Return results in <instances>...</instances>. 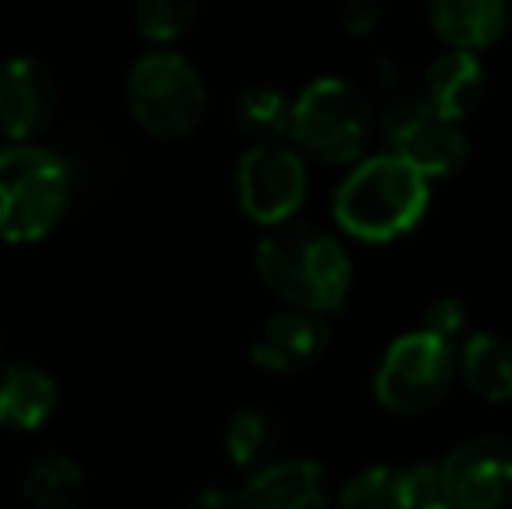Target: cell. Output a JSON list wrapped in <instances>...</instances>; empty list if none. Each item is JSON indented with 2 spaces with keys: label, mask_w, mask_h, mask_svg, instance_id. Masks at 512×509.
I'll return each mask as SVG.
<instances>
[{
  "label": "cell",
  "mask_w": 512,
  "mask_h": 509,
  "mask_svg": "<svg viewBox=\"0 0 512 509\" xmlns=\"http://www.w3.org/2000/svg\"><path fill=\"white\" fill-rule=\"evenodd\" d=\"M418 98L436 116L464 123L485 98V67H481L478 53L450 46L443 56H436L429 63V70H425Z\"/></svg>",
  "instance_id": "obj_14"
},
{
  "label": "cell",
  "mask_w": 512,
  "mask_h": 509,
  "mask_svg": "<svg viewBox=\"0 0 512 509\" xmlns=\"http://www.w3.org/2000/svg\"><path fill=\"white\" fill-rule=\"evenodd\" d=\"M425 509H453V506H446V503H436V506H425Z\"/></svg>",
  "instance_id": "obj_26"
},
{
  "label": "cell",
  "mask_w": 512,
  "mask_h": 509,
  "mask_svg": "<svg viewBox=\"0 0 512 509\" xmlns=\"http://www.w3.org/2000/svg\"><path fill=\"white\" fill-rule=\"evenodd\" d=\"M290 109L293 98L276 84H255L237 98V126L241 133H248L251 140H279L290 129Z\"/></svg>",
  "instance_id": "obj_20"
},
{
  "label": "cell",
  "mask_w": 512,
  "mask_h": 509,
  "mask_svg": "<svg viewBox=\"0 0 512 509\" xmlns=\"http://www.w3.org/2000/svg\"><path fill=\"white\" fill-rule=\"evenodd\" d=\"M56 150H60V157L67 161L77 192L88 189V185L105 182L108 168H112V157H108V147L98 133H70V140Z\"/></svg>",
  "instance_id": "obj_22"
},
{
  "label": "cell",
  "mask_w": 512,
  "mask_h": 509,
  "mask_svg": "<svg viewBox=\"0 0 512 509\" xmlns=\"http://www.w3.org/2000/svg\"><path fill=\"white\" fill-rule=\"evenodd\" d=\"M380 129H384L391 154L405 157L415 171L425 178H450L467 164L471 143L460 123L443 119L429 109L418 95L401 91L391 95L380 112Z\"/></svg>",
  "instance_id": "obj_8"
},
{
  "label": "cell",
  "mask_w": 512,
  "mask_h": 509,
  "mask_svg": "<svg viewBox=\"0 0 512 509\" xmlns=\"http://www.w3.org/2000/svg\"><path fill=\"white\" fill-rule=\"evenodd\" d=\"M74 178L56 147L7 143L0 150V241L35 245L67 217Z\"/></svg>",
  "instance_id": "obj_3"
},
{
  "label": "cell",
  "mask_w": 512,
  "mask_h": 509,
  "mask_svg": "<svg viewBox=\"0 0 512 509\" xmlns=\"http://www.w3.org/2000/svg\"><path fill=\"white\" fill-rule=\"evenodd\" d=\"M126 105L157 140H182L206 116V84L192 60L171 46H154L126 77Z\"/></svg>",
  "instance_id": "obj_5"
},
{
  "label": "cell",
  "mask_w": 512,
  "mask_h": 509,
  "mask_svg": "<svg viewBox=\"0 0 512 509\" xmlns=\"http://www.w3.org/2000/svg\"><path fill=\"white\" fill-rule=\"evenodd\" d=\"M380 18H384V0H342L338 4V25L356 39L377 32Z\"/></svg>",
  "instance_id": "obj_24"
},
{
  "label": "cell",
  "mask_w": 512,
  "mask_h": 509,
  "mask_svg": "<svg viewBox=\"0 0 512 509\" xmlns=\"http://www.w3.org/2000/svg\"><path fill=\"white\" fill-rule=\"evenodd\" d=\"M255 265L262 283L290 307L335 314L349 304L352 262L342 241L304 220L269 227L258 241Z\"/></svg>",
  "instance_id": "obj_1"
},
{
  "label": "cell",
  "mask_w": 512,
  "mask_h": 509,
  "mask_svg": "<svg viewBox=\"0 0 512 509\" xmlns=\"http://www.w3.org/2000/svg\"><path fill=\"white\" fill-rule=\"evenodd\" d=\"M328 342L331 328L324 314L290 307V311L272 314L262 325V332L255 335V346H251V360L279 377L300 374V370L314 367L321 360Z\"/></svg>",
  "instance_id": "obj_12"
},
{
  "label": "cell",
  "mask_w": 512,
  "mask_h": 509,
  "mask_svg": "<svg viewBox=\"0 0 512 509\" xmlns=\"http://www.w3.org/2000/svg\"><path fill=\"white\" fill-rule=\"evenodd\" d=\"M429 25L453 49H488L509 28L512 0H425Z\"/></svg>",
  "instance_id": "obj_15"
},
{
  "label": "cell",
  "mask_w": 512,
  "mask_h": 509,
  "mask_svg": "<svg viewBox=\"0 0 512 509\" xmlns=\"http://www.w3.org/2000/svg\"><path fill=\"white\" fill-rule=\"evenodd\" d=\"M443 503L439 464H373L338 492V509H425Z\"/></svg>",
  "instance_id": "obj_11"
},
{
  "label": "cell",
  "mask_w": 512,
  "mask_h": 509,
  "mask_svg": "<svg viewBox=\"0 0 512 509\" xmlns=\"http://www.w3.org/2000/svg\"><path fill=\"white\" fill-rule=\"evenodd\" d=\"M241 509H324L328 471L307 457L269 461L251 471L248 485L237 492Z\"/></svg>",
  "instance_id": "obj_13"
},
{
  "label": "cell",
  "mask_w": 512,
  "mask_h": 509,
  "mask_svg": "<svg viewBox=\"0 0 512 509\" xmlns=\"http://www.w3.org/2000/svg\"><path fill=\"white\" fill-rule=\"evenodd\" d=\"M56 119V81L32 56L0 63V136L35 143Z\"/></svg>",
  "instance_id": "obj_10"
},
{
  "label": "cell",
  "mask_w": 512,
  "mask_h": 509,
  "mask_svg": "<svg viewBox=\"0 0 512 509\" xmlns=\"http://www.w3.org/2000/svg\"><path fill=\"white\" fill-rule=\"evenodd\" d=\"M443 503L453 509H506L512 506V440L478 436L460 443L439 464Z\"/></svg>",
  "instance_id": "obj_9"
},
{
  "label": "cell",
  "mask_w": 512,
  "mask_h": 509,
  "mask_svg": "<svg viewBox=\"0 0 512 509\" xmlns=\"http://www.w3.org/2000/svg\"><path fill=\"white\" fill-rule=\"evenodd\" d=\"M283 443V429L279 419L265 408H241L230 415L227 433H223V447L234 468L258 471L262 464L276 461V450Z\"/></svg>",
  "instance_id": "obj_19"
},
{
  "label": "cell",
  "mask_w": 512,
  "mask_h": 509,
  "mask_svg": "<svg viewBox=\"0 0 512 509\" xmlns=\"http://www.w3.org/2000/svg\"><path fill=\"white\" fill-rule=\"evenodd\" d=\"M182 509H241V503H237V492H227V489H220V485H209V489L196 492Z\"/></svg>",
  "instance_id": "obj_25"
},
{
  "label": "cell",
  "mask_w": 512,
  "mask_h": 509,
  "mask_svg": "<svg viewBox=\"0 0 512 509\" xmlns=\"http://www.w3.org/2000/svg\"><path fill=\"white\" fill-rule=\"evenodd\" d=\"M429 210V178L398 154L359 157L335 192V220L370 245L405 238Z\"/></svg>",
  "instance_id": "obj_2"
},
{
  "label": "cell",
  "mask_w": 512,
  "mask_h": 509,
  "mask_svg": "<svg viewBox=\"0 0 512 509\" xmlns=\"http://www.w3.org/2000/svg\"><path fill=\"white\" fill-rule=\"evenodd\" d=\"M457 377V353L453 342L425 332H405L380 356L373 391L377 401L394 415H418L439 405Z\"/></svg>",
  "instance_id": "obj_6"
},
{
  "label": "cell",
  "mask_w": 512,
  "mask_h": 509,
  "mask_svg": "<svg viewBox=\"0 0 512 509\" xmlns=\"http://www.w3.org/2000/svg\"><path fill=\"white\" fill-rule=\"evenodd\" d=\"M377 129L373 102L342 77L310 81L290 109V129L300 154L324 164H356Z\"/></svg>",
  "instance_id": "obj_4"
},
{
  "label": "cell",
  "mask_w": 512,
  "mask_h": 509,
  "mask_svg": "<svg viewBox=\"0 0 512 509\" xmlns=\"http://www.w3.org/2000/svg\"><path fill=\"white\" fill-rule=\"evenodd\" d=\"M464 384L488 405L512 401V342L495 332H474L457 356Z\"/></svg>",
  "instance_id": "obj_17"
},
{
  "label": "cell",
  "mask_w": 512,
  "mask_h": 509,
  "mask_svg": "<svg viewBox=\"0 0 512 509\" xmlns=\"http://www.w3.org/2000/svg\"><path fill=\"white\" fill-rule=\"evenodd\" d=\"M84 489V468L67 454H42L21 478V496L32 509H77Z\"/></svg>",
  "instance_id": "obj_18"
},
{
  "label": "cell",
  "mask_w": 512,
  "mask_h": 509,
  "mask_svg": "<svg viewBox=\"0 0 512 509\" xmlns=\"http://www.w3.org/2000/svg\"><path fill=\"white\" fill-rule=\"evenodd\" d=\"M199 18V0H133L136 32L154 46L178 42Z\"/></svg>",
  "instance_id": "obj_21"
},
{
  "label": "cell",
  "mask_w": 512,
  "mask_h": 509,
  "mask_svg": "<svg viewBox=\"0 0 512 509\" xmlns=\"http://www.w3.org/2000/svg\"><path fill=\"white\" fill-rule=\"evenodd\" d=\"M60 405V387L42 367L11 363L0 367V426L32 433L46 426Z\"/></svg>",
  "instance_id": "obj_16"
},
{
  "label": "cell",
  "mask_w": 512,
  "mask_h": 509,
  "mask_svg": "<svg viewBox=\"0 0 512 509\" xmlns=\"http://www.w3.org/2000/svg\"><path fill=\"white\" fill-rule=\"evenodd\" d=\"M237 206L248 220L276 227L297 217L307 199V161L297 147L279 140H258L237 161Z\"/></svg>",
  "instance_id": "obj_7"
},
{
  "label": "cell",
  "mask_w": 512,
  "mask_h": 509,
  "mask_svg": "<svg viewBox=\"0 0 512 509\" xmlns=\"http://www.w3.org/2000/svg\"><path fill=\"white\" fill-rule=\"evenodd\" d=\"M422 328L432 335H439V339L453 342L467 328V307L460 304L457 297H436L429 307H425Z\"/></svg>",
  "instance_id": "obj_23"
}]
</instances>
